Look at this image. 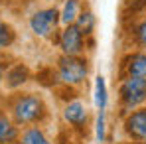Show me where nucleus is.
<instances>
[{"mask_svg": "<svg viewBox=\"0 0 146 144\" xmlns=\"http://www.w3.org/2000/svg\"><path fill=\"white\" fill-rule=\"evenodd\" d=\"M20 144H51L40 126H28L20 134Z\"/></svg>", "mask_w": 146, "mask_h": 144, "instance_id": "obj_10", "label": "nucleus"}, {"mask_svg": "<svg viewBox=\"0 0 146 144\" xmlns=\"http://www.w3.org/2000/svg\"><path fill=\"white\" fill-rule=\"evenodd\" d=\"M144 6H146V0H144Z\"/></svg>", "mask_w": 146, "mask_h": 144, "instance_id": "obj_19", "label": "nucleus"}, {"mask_svg": "<svg viewBox=\"0 0 146 144\" xmlns=\"http://www.w3.org/2000/svg\"><path fill=\"white\" fill-rule=\"evenodd\" d=\"M107 101H109V95H107L105 77L103 75H97V79H95V105L99 107V111H105Z\"/></svg>", "mask_w": 146, "mask_h": 144, "instance_id": "obj_14", "label": "nucleus"}, {"mask_svg": "<svg viewBox=\"0 0 146 144\" xmlns=\"http://www.w3.org/2000/svg\"><path fill=\"white\" fill-rule=\"evenodd\" d=\"M124 111H132L146 101V77H126L119 89Z\"/></svg>", "mask_w": 146, "mask_h": 144, "instance_id": "obj_3", "label": "nucleus"}, {"mask_svg": "<svg viewBox=\"0 0 146 144\" xmlns=\"http://www.w3.org/2000/svg\"><path fill=\"white\" fill-rule=\"evenodd\" d=\"M89 73V65L87 59L79 57V55H63L59 59V67H57V75L65 85H81L87 79Z\"/></svg>", "mask_w": 146, "mask_h": 144, "instance_id": "obj_2", "label": "nucleus"}, {"mask_svg": "<svg viewBox=\"0 0 146 144\" xmlns=\"http://www.w3.org/2000/svg\"><path fill=\"white\" fill-rule=\"evenodd\" d=\"M97 140L105 142V113L101 111L97 117Z\"/></svg>", "mask_w": 146, "mask_h": 144, "instance_id": "obj_17", "label": "nucleus"}, {"mask_svg": "<svg viewBox=\"0 0 146 144\" xmlns=\"http://www.w3.org/2000/svg\"><path fill=\"white\" fill-rule=\"evenodd\" d=\"M124 130L134 142H146V109L130 111L124 120Z\"/></svg>", "mask_w": 146, "mask_h": 144, "instance_id": "obj_6", "label": "nucleus"}, {"mask_svg": "<svg viewBox=\"0 0 146 144\" xmlns=\"http://www.w3.org/2000/svg\"><path fill=\"white\" fill-rule=\"evenodd\" d=\"M79 8H81V2L79 0H65L61 12H59V22H63L65 26L73 24L79 16Z\"/></svg>", "mask_w": 146, "mask_h": 144, "instance_id": "obj_12", "label": "nucleus"}, {"mask_svg": "<svg viewBox=\"0 0 146 144\" xmlns=\"http://www.w3.org/2000/svg\"><path fill=\"white\" fill-rule=\"evenodd\" d=\"M124 73L126 77H146V53L134 51L124 59Z\"/></svg>", "mask_w": 146, "mask_h": 144, "instance_id": "obj_8", "label": "nucleus"}, {"mask_svg": "<svg viewBox=\"0 0 146 144\" xmlns=\"http://www.w3.org/2000/svg\"><path fill=\"white\" fill-rule=\"evenodd\" d=\"M10 113L18 126H30V124H38L44 120L46 105H44L42 97L34 95V93H26V95H18L12 101Z\"/></svg>", "mask_w": 146, "mask_h": 144, "instance_id": "obj_1", "label": "nucleus"}, {"mask_svg": "<svg viewBox=\"0 0 146 144\" xmlns=\"http://www.w3.org/2000/svg\"><path fill=\"white\" fill-rule=\"evenodd\" d=\"M59 48L63 55H81L85 49V36L75 24L65 26V30L59 36Z\"/></svg>", "mask_w": 146, "mask_h": 144, "instance_id": "obj_5", "label": "nucleus"}, {"mask_svg": "<svg viewBox=\"0 0 146 144\" xmlns=\"http://www.w3.org/2000/svg\"><path fill=\"white\" fill-rule=\"evenodd\" d=\"M59 26V10L55 8H44V10H38L32 18H30V28L32 32L38 36V38H44L49 40L55 30Z\"/></svg>", "mask_w": 146, "mask_h": 144, "instance_id": "obj_4", "label": "nucleus"}, {"mask_svg": "<svg viewBox=\"0 0 146 144\" xmlns=\"http://www.w3.org/2000/svg\"><path fill=\"white\" fill-rule=\"evenodd\" d=\"M0 83H2V65H0Z\"/></svg>", "mask_w": 146, "mask_h": 144, "instance_id": "obj_18", "label": "nucleus"}, {"mask_svg": "<svg viewBox=\"0 0 146 144\" xmlns=\"http://www.w3.org/2000/svg\"><path fill=\"white\" fill-rule=\"evenodd\" d=\"M20 140L18 124L6 115H0V144H16Z\"/></svg>", "mask_w": 146, "mask_h": 144, "instance_id": "obj_9", "label": "nucleus"}, {"mask_svg": "<svg viewBox=\"0 0 146 144\" xmlns=\"http://www.w3.org/2000/svg\"><path fill=\"white\" fill-rule=\"evenodd\" d=\"M73 24L81 30L83 36H89V34H93V30H95V16H93L91 10H83V12H79V16H77V20H75Z\"/></svg>", "mask_w": 146, "mask_h": 144, "instance_id": "obj_13", "label": "nucleus"}, {"mask_svg": "<svg viewBox=\"0 0 146 144\" xmlns=\"http://www.w3.org/2000/svg\"><path fill=\"white\" fill-rule=\"evenodd\" d=\"M14 42V30L12 26L0 20V48H10Z\"/></svg>", "mask_w": 146, "mask_h": 144, "instance_id": "obj_15", "label": "nucleus"}, {"mask_svg": "<svg viewBox=\"0 0 146 144\" xmlns=\"http://www.w3.org/2000/svg\"><path fill=\"white\" fill-rule=\"evenodd\" d=\"M63 119L67 120L71 126L81 128L83 124H87V109H85V105L81 101H71L63 109Z\"/></svg>", "mask_w": 146, "mask_h": 144, "instance_id": "obj_7", "label": "nucleus"}, {"mask_svg": "<svg viewBox=\"0 0 146 144\" xmlns=\"http://www.w3.org/2000/svg\"><path fill=\"white\" fill-rule=\"evenodd\" d=\"M28 77H30L28 67L22 65V63H18V65H14L10 71L6 73V85H8L10 89H16V87H20L22 83L28 81Z\"/></svg>", "mask_w": 146, "mask_h": 144, "instance_id": "obj_11", "label": "nucleus"}, {"mask_svg": "<svg viewBox=\"0 0 146 144\" xmlns=\"http://www.w3.org/2000/svg\"><path fill=\"white\" fill-rule=\"evenodd\" d=\"M134 42L140 48H146V18H142L134 28Z\"/></svg>", "mask_w": 146, "mask_h": 144, "instance_id": "obj_16", "label": "nucleus"}]
</instances>
